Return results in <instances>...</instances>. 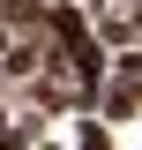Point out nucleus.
Listing matches in <instances>:
<instances>
[{"instance_id": "obj_3", "label": "nucleus", "mask_w": 142, "mask_h": 150, "mask_svg": "<svg viewBox=\"0 0 142 150\" xmlns=\"http://www.w3.org/2000/svg\"><path fill=\"white\" fill-rule=\"evenodd\" d=\"M37 150H53V143H37Z\"/></svg>"}, {"instance_id": "obj_2", "label": "nucleus", "mask_w": 142, "mask_h": 150, "mask_svg": "<svg viewBox=\"0 0 142 150\" xmlns=\"http://www.w3.org/2000/svg\"><path fill=\"white\" fill-rule=\"evenodd\" d=\"M8 45H15V30H8V23H0V53H8Z\"/></svg>"}, {"instance_id": "obj_1", "label": "nucleus", "mask_w": 142, "mask_h": 150, "mask_svg": "<svg viewBox=\"0 0 142 150\" xmlns=\"http://www.w3.org/2000/svg\"><path fill=\"white\" fill-rule=\"evenodd\" d=\"M82 150H105V128L97 120H82Z\"/></svg>"}]
</instances>
